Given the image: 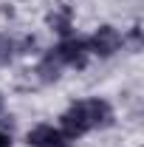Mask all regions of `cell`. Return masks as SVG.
<instances>
[{
	"mask_svg": "<svg viewBox=\"0 0 144 147\" xmlns=\"http://www.w3.org/2000/svg\"><path fill=\"white\" fill-rule=\"evenodd\" d=\"M26 142L28 147H73V142L57 127V125H48V122H40L26 133Z\"/></svg>",
	"mask_w": 144,
	"mask_h": 147,
	"instance_id": "cell-4",
	"label": "cell"
},
{
	"mask_svg": "<svg viewBox=\"0 0 144 147\" xmlns=\"http://www.w3.org/2000/svg\"><path fill=\"white\" fill-rule=\"evenodd\" d=\"M6 113V99H3V93H0V116Z\"/></svg>",
	"mask_w": 144,
	"mask_h": 147,
	"instance_id": "cell-10",
	"label": "cell"
},
{
	"mask_svg": "<svg viewBox=\"0 0 144 147\" xmlns=\"http://www.w3.org/2000/svg\"><path fill=\"white\" fill-rule=\"evenodd\" d=\"M0 147H14V139H11V130L0 127Z\"/></svg>",
	"mask_w": 144,
	"mask_h": 147,
	"instance_id": "cell-9",
	"label": "cell"
},
{
	"mask_svg": "<svg viewBox=\"0 0 144 147\" xmlns=\"http://www.w3.org/2000/svg\"><path fill=\"white\" fill-rule=\"evenodd\" d=\"M85 40H88L90 57H99V59H110V57H116L124 48V31H119V28L110 26V23L96 26L93 34L85 37Z\"/></svg>",
	"mask_w": 144,
	"mask_h": 147,
	"instance_id": "cell-3",
	"label": "cell"
},
{
	"mask_svg": "<svg viewBox=\"0 0 144 147\" xmlns=\"http://www.w3.org/2000/svg\"><path fill=\"white\" fill-rule=\"evenodd\" d=\"M116 113H113V105H110L105 96H85V99H76L68 108L62 110L59 116V125L57 127L62 130L71 142L88 136L93 130H105L113 125Z\"/></svg>",
	"mask_w": 144,
	"mask_h": 147,
	"instance_id": "cell-1",
	"label": "cell"
},
{
	"mask_svg": "<svg viewBox=\"0 0 144 147\" xmlns=\"http://www.w3.org/2000/svg\"><path fill=\"white\" fill-rule=\"evenodd\" d=\"M62 65H59V59H57V54L48 48L45 54L37 59V65H34V76L42 82V85H51V82H57L59 76H62Z\"/></svg>",
	"mask_w": 144,
	"mask_h": 147,
	"instance_id": "cell-6",
	"label": "cell"
},
{
	"mask_svg": "<svg viewBox=\"0 0 144 147\" xmlns=\"http://www.w3.org/2000/svg\"><path fill=\"white\" fill-rule=\"evenodd\" d=\"M51 51L57 54V59H59L62 68L85 71V68L90 65V48H88V40H85V37H76V34L62 37Z\"/></svg>",
	"mask_w": 144,
	"mask_h": 147,
	"instance_id": "cell-2",
	"label": "cell"
},
{
	"mask_svg": "<svg viewBox=\"0 0 144 147\" xmlns=\"http://www.w3.org/2000/svg\"><path fill=\"white\" fill-rule=\"evenodd\" d=\"M45 23H48V28H51V31H54L59 40H62V37L76 34V28H73V9L68 6V3H62V6H54V9L48 11Z\"/></svg>",
	"mask_w": 144,
	"mask_h": 147,
	"instance_id": "cell-5",
	"label": "cell"
},
{
	"mask_svg": "<svg viewBox=\"0 0 144 147\" xmlns=\"http://www.w3.org/2000/svg\"><path fill=\"white\" fill-rule=\"evenodd\" d=\"M17 40L9 34H0V68H6V65H11L14 59H17Z\"/></svg>",
	"mask_w": 144,
	"mask_h": 147,
	"instance_id": "cell-7",
	"label": "cell"
},
{
	"mask_svg": "<svg viewBox=\"0 0 144 147\" xmlns=\"http://www.w3.org/2000/svg\"><path fill=\"white\" fill-rule=\"evenodd\" d=\"M127 42H130L136 51L141 48V26H139V23H136V26H130V31L124 34V45H127Z\"/></svg>",
	"mask_w": 144,
	"mask_h": 147,
	"instance_id": "cell-8",
	"label": "cell"
}]
</instances>
